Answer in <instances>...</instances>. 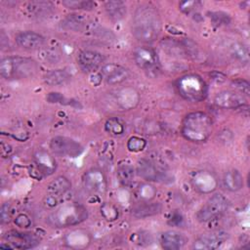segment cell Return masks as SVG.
Masks as SVG:
<instances>
[{
  "label": "cell",
  "instance_id": "obj_1",
  "mask_svg": "<svg viewBox=\"0 0 250 250\" xmlns=\"http://www.w3.org/2000/svg\"><path fill=\"white\" fill-rule=\"evenodd\" d=\"M162 24L158 10L150 4H142L135 10L132 19V33L143 43L156 40L161 32Z\"/></svg>",
  "mask_w": 250,
  "mask_h": 250
},
{
  "label": "cell",
  "instance_id": "obj_2",
  "mask_svg": "<svg viewBox=\"0 0 250 250\" xmlns=\"http://www.w3.org/2000/svg\"><path fill=\"white\" fill-rule=\"evenodd\" d=\"M212 131V119L203 111L189 112L183 119L181 132L188 141L193 143L205 142L211 136Z\"/></svg>",
  "mask_w": 250,
  "mask_h": 250
},
{
  "label": "cell",
  "instance_id": "obj_3",
  "mask_svg": "<svg viewBox=\"0 0 250 250\" xmlns=\"http://www.w3.org/2000/svg\"><path fill=\"white\" fill-rule=\"evenodd\" d=\"M39 65L31 58L9 56L0 61V74L8 80L30 78L36 75Z\"/></svg>",
  "mask_w": 250,
  "mask_h": 250
},
{
  "label": "cell",
  "instance_id": "obj_4",
  "mask_svg": "<svg viewBox=\"0 0 250 250\" xmlns=\"http://www.w3.org/2000/svg\"><path fill=\"white\" fill-rule=\"evenodd\" d=\"M87 218L86 207L79 203H67L55 209L47 217V223L54 228H66L79 225Z\"/></svg>",
  "mask_w": 250,
  "mask_h": 250
},
{
  "label": "cell",
  "instance_id": "obj_5",
  "mask_svg": "<svg viewBox=\"0 0 250 250\" xmlns=\"http://www.w3.org/2000/svg\"><path fill=\"white\" fill-rule=\"evenodd\" d=\"M179 94L187 101L198 103L203 101L208 93V87L203 78L197 74H186L177 81Z\"/></svg>",
  "mask_w": 250,
  "mask_h": 250
},
{
  "label": "cell",
  "instance_id": "obj_6",
  "mask_svg": "<svg viewBox=\"0 0 250 250\" xmlns=\"http://www.w3.org/2000/svg\"><path fill=\"white\" fill-rule=\"evenodd\" d=\"M229 200L221 193L213 194L196 212V220L206 224L220 219L229 209Z\"/></svg>",
  "mask_w": 250,
  "mask_h": 250
},
{
  "label": "cell",
  "instance_id": "obj_7",
  "mask_svg": "<svg viewBox=\"0 0 250 250\" xmlns=\"http://www.w3.org/2000/svg\"><path fill=\"white\" fill-rule=\"evenodd\" d=\"M3 240L0 244L2 248L10 249H31L39 245L40 238L34 232L9 230L3 235Z\"/></svg>",
  "mask_w": 250,
  "mask_h": 250
},
{
  "label": "cell",
  "instance_id": "obj_8",
  "mask_svg": "<svg viewBox=\"0 0 250 250\" xmlns=\"http://www.w3.org/2000/svg\"><path fill=\"white\" fill-rule=\"evenodd\" d=\"M49 146L53 154L62 157H76L84 150V147L78 142L64 136L52 138Z\"/></svg>",
  "mask_w": 250,
  "mask_h": 250
},
{
  "label": "cell",
  "instance_id": "obj_9",
  "mask_svg": "<svg viewBox=\"0 0 250 250\" xmlns=\"http://www.w3.org/2000/svg\"><path fill=\"white\" fill-rule=\"evenodd\" d=\"M57 168L55 158L46 150L40 149L34 153L33 164L30 168V175L40 180L55 172Z\"/></svg>",
  "mask_w": 250,
  "mask_h": 250
},
{
  "label": "cell",
  "instance_id": "obj_10",
  "mask_svg": "<svg viewBox=\"0 0 250 250\" xmlns=\"http://www.w3.org/2000/svg\"><path fill=\"white\" fill-rule=\"evenodd\" d=\"M136 64L147 73L157 75L159 71V62L155 51L148 46L137 47L133 52Z\"/></svg>",
  "mask_w": 250,
  "mask_h": 250
},
{
  "label": "cell",
  "instance_id": "obj_11",
  "mask_svg": "<svg viewBox=\"0 0 250 250\" xmlns=\"http://www.w3.org/2000/svg\"><path fill=\"white\" fill-rule=\"evenodd\" d=\"M82 183L85 190L92 194H103L107 188L105 175L98 168L87 170L82 176Z\"/></svg>",
  "mask_w": 250,
  "mask_h": 250
},
{
  "label": "cell",
  "instance_id": "obj_12",
  "mask_svg": "<svg viewBox=\"0 0 250 250\" xmlns=\"http://www.w3.org/2000/svg\"><path fill=\"white\" fill-rule=\"evenodd\" d=\"M190 185L197 192L208 194L217 188L218 179L211 171L197 170L190 176Z\"/></svg>",
  "mask_w": 250,
  "mask_h": 250
},
{
  "label": "cell",
  "instance_id": "obj_13",
  "mask_svg": "<svg viewBox=\"0 0 250 250\" xmlns=\"http://www.w3.org/2000/svg\"><path fill=\"white\" fill-rule=\"evenodd\" d=\"M136 172L142 179L147 182H164L167 178L165 170L160 168L159 164L146 158L137 161Z\"/></svg>",
  "mask_w": 250,
  "mask_h": 250
},
{
  "label": "cell",
  "instance_id": "obj_14",
  "mask_svg": "<svg viewBox=\"0 0 250 250\" xmlns=\"http://www.w3.org/2000/svg\"><path fill=\"white\" fill-rule=\"evenodd\" d=\"M229 237L224 230H215L199 235L192 243L191 248L195 250H214L219 248Z\"/></svg>",
  "mask_w": 250,
  "mask_h": 250
},
{
  "label": "cell",
  "instance_id": "obj_15",
  "mask_svg": "<svg viewBox=\"0 0 250 250\" xmlns=\"http://www.w3.org/2000/svg\"><path fill=\"white\" fill-rule=\"evenodd\" d=\"M214 104L221 108L234 109L246 104V98L237 91L223 90L214 97Z\"/></svg>",
  "mask_w": 250,
  "mask_h": 250
},
{
  "label": "cell",
  "instance_id": "obj_16",
  "mask_svg": "<svg viewBox=\"0 0 250 250\" xmlns=\"http://www.w3.org/2000/svg\"><path fill=\"white\" fill-rule=\"evenodd\" d=\"M101 75L106 84L114 86L127 80L130 76V72L126 67L110 62L105 63L101 67Z\"/></svg>",
  "mask_w": 250,
  "mask_h": 250
},
{
  "label": "cell",
  "instance_id": "obj_17",
  "mask_svg": "<svg viewBox=\"0 0 250 250\" xmlns=\"http://www.w3.org/2000/svg\"><path fill=\"white\" fill-rule=\"evenodd\" d=\"M114 101L121 109L130 110L138 105L140 102V94L133 87H122L115 92Z\"/></svg>",
  "mask_w": 250,
  "mask_h": 250
},
{
  "label": "cell",
  "instance_id": "obj_18",
  "mask_svg": "<svg viewBox=\"0 0 250 250\" xmlns=\"http://www.w3.org/2000/svg\"><path fill=\"white\" fill-rule=\"evenodd\" d=\"M15 41L18 46L24 50L32 51L39 50L45 43V38L41 34L32 31V30H24L16 34Z\"/></svg>",
  "mask_w": 250,
  "mask_h": 250
},
{
  "label": "cell",
  "instance_id": "obj_19",
  "mask_svg": "<svg viewBox=\"0 0 250 250\" xmlns=\"http://www.w3.org/2000/svg\"><path fill=\"white\" fill-rule=\"evenodd\" d=\"M92 22L87 17L78 14H71L64 17L61 21V26L65 30H70L74 32H82L90 30Z\"/></svg>",
  "mask_w": 250,
  "mask_h": 250
},
{
  "label": "cell",
  "instance_id": "obj_20",
  "mask_svg": "<svg viewBox=\"0 0 250 250\" xmlns=\"http://www.w3.org/2000/svg\"><path fill=\"white\" fill-rule=\"evenodd\" d=\"M104 62V55L97 51L84 50L81 51L78 55V62L80 66L86 71H93L99 67H102Z\"/></svg>",
  "mask_w": 250,
  "mask_h": 250
},
{
  "label": "cell",
  "instance_id": "obj_21",
  "mask_svg": "<svg viewBox=\"0 0 250 250\" xmlns=\"http://www.w3.org/2000/svg\"><path fill=\"white\" fill-rule=\"evenodd\" d=\"M186 236L177 230H167L161 234L160 243L166 250H179L185 246Z\"/></svg>",
  "mask_w": 250,
  "mask_h": 250
},
{
  "label": "cell",
  "instance_id": "obj_22",
  "mask_svg": "<svg viewBox=\"0 0 250 250\" xmlns=\"http://www.w3.org/2000/svg\"><path fill=\"white\" fill-rule=\"evenodd\" d=\"M162 211V205L159 202L142 201L140 204L133 207L131 214L137 219H145L159 214Z\"/></svg>",
  "mask_w": 250,
  "mask_h": 250
},
{
  "label": "cell",
  "instance_id": "obj_23",
  "mask_svg": "<svg viewBox=\"0 0 250 250\" xmlns=\"http://www.w3.org/2000/svg\"><path fill=\"white\" fill-rule=\"evenodd\" d=\"M225 188L230 192H235L243 188L244 180L241 173L236 169L227 170L222 179Z\"/></svg>",
  "mask_w": 250,
  "mask_h": 250
},
{
  "label": "cell",
  "instance_id": "obj_24",
  "mask_svg": "<svg viewBox=\"0 0 250 250\" xmlns=\"http://www.w3.org/2000/svg\"><path fill=\"white\" fill-rule=\"evenodd\" d=\"M71 188V182L64 176H58L47 186V194L63 197Z\"/></svg>",
  "mask_w": 250,
  "mask_h": 250
},
{
  "label": "cell",
  "instance_id": "obj_25",
  "mask_svg": "<svg viewBox=\"0 0 250 250\" xmlns=\"http://www.w3.org/2000/svg\"><path fill=\"white\" fill-rule=\"evenodd\" d=\"M54 8L49 1H31L26 5L28 14L33 18H47L54 13Z\"/></svg>",
  "mask_w": 250,
  "mask_h": 250
},
{
  "label": "cell",
  "instance_id": "obj_26",
  "mask_svg": "<svg viewBox=\"0 0 250 250\" xmlns=\"http://www.w3.org/2000/svg\"><path fill=\"white\" fill-rule=\"evenodd\" d=\"M104 11L109 20L113 21H119L123 20L126 16L127 9L124 2L115 0V1H107L104 3Z\"/></svg>",
  "mask_w": 250,
  "mask_h": 250
},
{
  "label": "cell",
  "instance_id": "obj_27",
  "mask_svg": "<svg viewBox=\"0 0 250 250\" xmlns=\"http://www.w3.org/2000/svg\"><path fill=\"white\" fill-rule=\"evenodd\" d=\"M71 75L65 69H53L45 73L43 81L48 86H60L67 83Z\"/></svg>",
  "mask_w": 250,
  "mask_h": 250
},
{
  "label": "cell",
  "instance_id": "obj_28",
  "mask_svg": "<svg viewBox=\"0 0 250 250\" xmlns=\"http://www.w3.org/2000/svg\"><path fill=\"white\" fill-rule=\"evenodd\" d=\"M91 239L89 234L83 230H73L65 236V243L74 249H82L89 245Z\"/></svg>",
  "mask_w": 250,
  "mask_h": 250
},
{
  "label": "cell",
  "instance_id": "obj_29",
  "mask_svg": "<svg viewBox=\"0 0 250 250\" xmlns=\"http://www.w3.org/2000/svg\"><path fill=\"white\" fill-rule=\"evenodd\" d=\"M229 56L235 62L246 64L249 62V50L246 45L240 42L231 43L229 46Z\"/></svg>",
  "mask_w": 250,
  "mask_h": 250
},
{
  "label": "cell",
  "instance_id": "obj_30",
  "mask_svg": "<svg viewBox=\"0 0 250 250\" xmlns=\"http://www.w3.org/2000/svg\"><path fill=\"white\" fill-rule=\"evenodd\" d=\"M62 57V51L58 46H48L39 50L38 58L41 62L48 64H56L61 62Z\"/></svg>",
  "mask_w": 250,
  "mask_h": 250
},
{
  "label": "cell",
  "instance_id": "obj_31",
  "mask_svg": "<svg viewBox=\"0 0 250 250\" xmlns=\"http://www.w3.org/2000/svg\"><path fill=\"white\" fill-rule=\"evenodd\" d=\"M104 130L112 136H121L125 131V124L118 117H109L104 123Z\"/></svg>",
  "mask_w": 250,
  "mask_h": 250
},
{
  "label": "cell",
  "instance_id": "obj_32",
  "mask_svg": "<svg viewBox=\"0 0 250 250\" xmlns=\"http://www.w3.org/2000/svg\"><path fill=\"white\" fill-rule=\"evenodd\" d=\"M135 171L136 170L134 169L133 166H131L129 164H123L118 167L116 175H117L119 182L123 186H128V185L132 184V182L134 180Z\"/></svg>",
  "mask_w": 250,
  "mask_h": 250
},
{
  "label": "cell",
  "instance_id": "obj_33",
  "mask_svg": "<svg viewBox=\"0 0 250 250\" xmlns=\"http://www.w3.org/2000/svg\"><path fill=\"white\" fill-rule=\"evenodd\" d=\"M62 4L70 10H84L91 11L95 9L96 3L90 0H64Z\"/></svg>",
  "mask_w": 250,
  "mask_h": 250
},
{
  "label": "cell",
  "instance_id": "obj_34",
  "mask_svg": "<svg viewBox=\"0 0 250 250\" xmlns=\"http://www.w3.org/2000/svg\"><path fill=\"white\" fill-rule=\"evenodd\" d=\"M156 193V189L154 188L153 186L151 185H148V184H145V185H142L139 189H138V196L140 197V199L142 201H149L151 200L154 195Z\"/></svg>",
  "mask_w": 250,
  "mask_h": 250
},
{
  "label": "cell",
  "instance_id": "obj_35",
  "mask_svg": "<svg viewBox=\"0 0 250 250\" xmlns=\"http://www.w3.org/2000/svg\"><path fill=\"white\" fill-rule=\"evenodd\" d=\"M146 146V141L141 137L133 136L127 142V148L132 152L142 151Z\"/></svg>",
  "mask_w": 250,
  "mask_h": 250
},
{
  "label": "cell",
  "instance_id": "obj_36",
  "mask_svg": "<svg viewBox=\"0 0 250 250\" xmlns=\"http://www.w3.org/2000/svg\"><path fill=\"white\" fill-rule=\"evenodd\" d=\"M101 214L108 221H114L118 217L117 209L111 204H104L101 208Z\"/></svg>",
  "mask_w": 250,
  "mask_h": 250
},
{
  "label": "cell",
  "instance_id": "obj_37",
  "mask_svg": "<svg viewBox=\"0 0 250 250\" xmlns=\"http://www.w3.org/2000/svg\"><path fill=\"white\" fill-rule=\"evenodd\" d=\"M233 87L237 90L238 93L242 94L243 96H249L250 94V86L249 82L245 79H235L232 81Z\"/></svg>",
  "mask_w": 250,
  "mask_h": 250
},
{
  "label": "cell",
  "instance_id": "obj_38",
  "mask_svg": "<svg viewBox=\"0 0 250 250\" xmlns=\"http://www.w3.org/2000/svg\"><path fill=\"white\" fill-rule=\"evenodd\" d=\"M12 207L8 202H4L0 208V222L1 224H7L11 220Z\"/></svg>",
  "mask_w": 250,
  "mask_h": 250
},
{
  "label": "cell",
  "instance_id": "obj_39",
  "mask_svg": "<svg viewBox=\"0 0 250 250\" xmlns=\"http://www.w3.org/2000/svg\"><path fill=\"white\" fill-rule=\"evenodd\" d=\"M200 6V2L198 1H184L179 3V8L182 12L186 14H190L191 12H195L196 8Z\"/></svg>",
  "mask_w": 250,
  "mask_h": 250
},
{
  "label": "cell",
  "instance_id": "obj_40",
  "mask_svg": "<svg viewBox=\"0 0 250 250\" xmlns=\"http://www.w3.org/2000/svg\"><path fill=\"white\" fill-rule=\"evenodd\" d=\"M14 222L18 227H20L21 229H27L31 226V220L26 214H19L15 218Z\"/></svg>",
  "mask_w": 250,
  "mask_h": 250
}]
</instances>
